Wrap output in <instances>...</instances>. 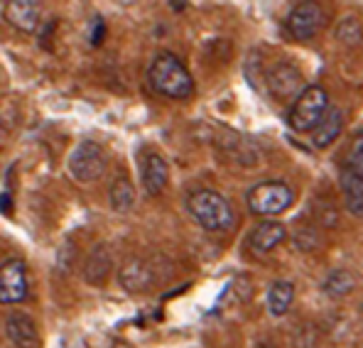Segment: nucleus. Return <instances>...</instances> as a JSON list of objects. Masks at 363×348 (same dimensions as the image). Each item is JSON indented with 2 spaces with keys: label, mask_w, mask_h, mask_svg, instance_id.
Returning a JSON list of instances; mask_svg holds the SVG:
<instances>
[{
  "label": "nucleus",
  "mask_w": 363,
  "mask_h": 348,
  "mask_svg": "<svg viewBox=\"0 0 363 348\" xmlns=\"http://www.w3.org/2000/svg\"><path fill=\"white\" fill-rule=\"evenodd\" d=\"M28 297V272L25 262L10 258L0 265V304H18Z\"/></svg>",
  "instance_id": "nucleus-7"
},
{
  "label": "nucleus",
  "mask_w": 363,
  "mask_h": 348,
  "mask_svg": "<svg viewBox=\"0 0 363 348\" xmlns=\"http://www.w3.org/2000/svg\"><path fill=\"white\" fill-rule=\"evenodd\" d=\"M329 94L322 86H307L302 96L292 103L290 113H287V123L295 133H314L317 125L329 113Z\"/></svg>",
  "instance_id": "nucleus-3"
},
{
  "label": "nucleus",
  "mask_w": 363,
  "mask_h": 348,
  "mask_svg": "<svg viewBox=\"0 0 363 348\" xmlns=\"http://www.w3.org/2000/svg\"><path fill=\"white\" fill-rule=\"evenodd\" d=\"M268 89L272 96L277 99H292V96H302L304 91V82L300 69L292 62H275L268 69Z\"/></svg>",
  "instance_id": "nucleus-8"
},
{
  "label": "nucleus",
  "mask_w": 363,
  "mask_h": 348,
  "mask_svg": "<svg viewBox=\"0 0 363 348\" xmlns=\"http://www.w3.org/2000/svg\"><path fill=\"white\" fill-rule=\"evenodd\" d=\"M324 25V10L319 3H300L287 15V35L297 42H307L319 35Z\"/></svg>",
  "instance_id": "nucleus-6"
},
{
  "label": "nucleus",
  "mask_w": 363,
  "mask_h": 348,
  "mask_svg": "<svg viewBox=\"0 0 363 348\" xmlns=\"http://www.w3.org/2000/svg\"><path fill=\"white\" fill-rule=\"evenodd\" d=\"M3 15L15 30H23V32H35L40 28V18H42V10L40 3H32V0H8L3 5Z\"/></svg>",
  "instance_id": "nucleus-11"
},
{
  "label": "nucleus",
  "mask_w": 363,
  "mask_h": 348,
  "mask_svg": "<svg viewBox=\"0 0 363 348\" xmlns=\"http://www.w3.org/2000/svg\"><path fill=\"white\" fill-rule=\"evenodd\" d=\"M169 5H172L174 10H182V8H186V3H169Z\"/></svg>",
  "instance_id": "nucleus-25"
},
{
  "label": "nucleus",
  "mask_w": 363,
  "mask_h": 348,
  "mask_svg": "<svg viewBox=\"0 0 363 348\" xmlns=\"http://www.w3.org/2000/svg\"><path fill=\"white\" fill-rule=\"evenodd\" d=\"M186 208L194 216V221L206 231H228L236 221L233 206L226 196L211 189H199L186 199Z\"/></svg>",
  "instance_id": "nucleus-2"
},
{
  "label": "nucleus",
  "mask_w": 363,
  "mask_h": 348,
  "mask_svg": "<svg viewBox=\"0 0 363 348\" xmlns=\"http://www.w3.org/2000/svg\"><path fill=\"white\" fill-rule=\"evenodd\" d=\"M287 238V228L280 221H260L253 231L248 233V248L258 255L272 253L282 240Z\"/></svg>",
  "instance_id": "nucleus-10"
},
{
  "label": "nucleus",
  "mask_w": 363,
  "mask_h": 348,
  "mask_svg": "<svg viewBox=\"0 0 363 348\" xmlns=\"http://www.w3.org/2000/svg\"><path fill=\"white\" fill-rule=\"evenodd\" d=\"M118 280H121L123 290L145 292V290H150L152 282H155V267L143 258H130L121 265Z\"/></svg>",
  "instance_id": "nucleus-9"
},
{
  "label": "nucleus",
  "mask_w": 363,
  "mask_h": 348,
  "mask_svg": "<svg viewBox=\"0 0 363 348\" xmlns=\"http://www.w3.org/2000/svg\"><path fill=\"white\" fill-rule=\"evenodd\" d=\"M245 203H248L250 213H255V216H277V213L287 211L295 203V191L285 181H260V184L248 189Z\"/></svg>",
  "instance_id": "nucleus-4"
},
{
  "label": "nucleus",
  "mask_w": 363,
  "mask_h": 348,
  "mask_svg": "<svg viewBox=\"0 0 363 348\" xmlns=\"http://www.w3.org/2000/svg\"><path fill=\"white\" fill-rule=\"evenodd\" d=\"M5 334L15 348H35L37 346V326L28 314L13 312L5 321Z\"/></svg>",
  "instance_id": "nucleus-13"
},
{
  "label": "nucleus",
  "mask_w": 363,
  "mask_h": 348,
  "mask_svg": "<svg viewBox=\"0 0 363 348\" xmlns=\"http://www.w3.org/2000/svg\"><path fill=\"white\" fill-rule=\"evenodd\" d=\"M140 179H143V186L150 196H157L164 191L169 181V164L164 162L162 155L157 152H147L143 157V167H140Z\"/></svg>",
  "instance_id": "nucleus-12"
},
{
  "label": "nucleus",
  "mask_w": 363,
  "mask_h": 348,
  "mask_svg": "<svg viewBox=\"0 0 363 348\" xmlns=\"http://www.w3.org/2000/svg\"><path fill=\"white\" fill-rule=\"evenodd\" d=\"M341 194H344V206L351 216H363V176L354 169L346 167L341 172Z\"/></svg>",
  "instance_id": "nucleus-14"
},
{
  "label": "nucleus",
  "mask_w": 363,
  "mask_h": 348,
  "mask_svg": "<svg viewBox=\"0 0 363 348\" xmlns=\"http://www.w3.org/2000/svg\"><path fill=\"white\" fill-rule=\"evenodd\" d=\"M106 167H108V155L94 140L82 142L69 155V174L82 184H91V181L101 179Z\"/></svg>",
  "instance_id": "nucleus-5"
},
{
  "label": "nucleus",
  "mask_w": 363,
  "mask_h": 348,
  "mask_svg": "<svg viewBox=\"0 0 363 348\" xmlns=\"http://www.w3.org/2000/svg\"><path fill=\"white\" fill-rule=\"evenodd\" d=\"M111 206L116 208V211L125 213L133 208V203H135V186H133V181L128 179V176H118V179L111 184Z\"/></svg>",
  "instance_id": "nucleus-18"
},
{
  "label": "nucleus",
  "mask_w": 363,
  "mask_h": 348,
  "mask_svg": "<svg viewBox=\"0 0 363 348\" xmlns=\"http://www.w3.org/2000/svg\"><path fill=\"white\" fill-rule=\"evenodd\" d=\"M101 40H104V23H101V20H96V28H94V37H91V45H101Z\"/></svg>",
  "instance_id": "nucleus-23"
},
{
  "label": "nucleus",
  "mask_w": 363,
  "mask_h": 348,
  "mask_svg": "<svg viewBox=\"0 0 363 348\" xmlns=\"http://www.w3.org/2000/svg\"><path fill=\"white\" fill-rule=\"evenodd\" d=\"M334 37H336V42L344 47H359L363 42V23L359 18H354V15L341 18L339 23H336Z\"/></svg>",
  "instance_id": "nucleus-19"
},
{
  "label": "nucleus",
  "mask_w": 363,
  "mask_h": 348,
  "mask_svg": "<svg viewBox=\"0 0 363 348\" xmlns=\"http://www.w3.org/2000/svg\"><path fill=\"white\" fill-rule=\"evenodd\" d=\"M356 287V277L351 275L349 270H334L329 272V277L324 280L322 290L329 294V297H346L351 294Z\"/></svg>",
  "instance_id": "nucleus-20"
},
{
  "label": "nucleus",
  "mask_w": 363,
  "mask_h": 348,
  "mask_svg": "<svg viewBox=\"0 0 363 348\" xmlns=\"http://www.w3.org/2000/svg\"><path fill=\"white\" fill-rule=\"evenodd\" d=\"M111 265H113L111 250L106 248V245H96L89 253L86 265H84V280H86L89 285H104L111 272Z\"/></svg>",
  "instance_id": "nucleus-15"
},
{
  "label": "nucleus",
  "mask_w": 363,
  "mask_h": 348,
  "mask_svg": "<svg viewBox=\"0 0 363 348\" xmlns=\"http://www.w3.org/2000/svg\"><path fill=\"white\" fill-rule=\"evenodd\" d=\"M349 169H354L356 174L363 176V135L356 137L349 150Z\"/></svg>",
  "instance_id": "nucleus-21"
},
{
  "label": "nucleus",
  "mask_w": 363,
  "mask_h": 348,
  "mask_svg": "<svg viewBox=\"0 0 363 348\" xmlns=\"http://www.w3.org/2000/svg\"><path fill=\"white\" fill-rule=\"evenodd\" d=\"M0 211H3V213H10V196H8V194L0 196Z\"/></svg>",
  "instance_id": "nucleus-24"
},
{
  "label": "nucleus",
  "mask_w": 363,
  "mask_h": 348,
  "mask_svg": "<svg viewBox=\"0 0 363 348\" xmlns=\"http://www.w3.org/2000/svg\"><path fill=\"white\" fill-rule=\"evenodd\" d=\"M147 82L160 96L174 101L189 99L194 91V79H191L189 69L182 64L179 57L169 55V52H160L152 59L150 69H147Z\"/></svg>",
  "instance_id": "nucleus-1"
},
{
  "label": "nucleus",
  "mask_w": 363,
  "mask_h": 348,
  "mask_svg": "<svg viewBox=\"0 0 363 348\" xmlns=\"http://www.w3.org/2000/svg\"><path fill=\"white\" fill-rule=\"evenodd\" d=\"M341 128H344V111L332 106L329 113L324 116V120L317 125V130L312 133V145L319 150L329 147L341 135Z\"/></svg>",
  "instance_id": "nucleus-16"
},
{
  "label": "nucleus",
  "mask_w": 363,
  "mask_h": 348,
  "mask_svg": "<svg viewBox=\"0 0 363 348\" xmlns=\"http://www.w3.org/2000/svg\"><path fill=\"white\" fill-rule=\"evenodd\" d=\"M295 245H297V250H314L319 245L317 231H312V228H307V233L300 231L295 235Z\"/></svg>",
  "instance_id": "nucleus-22"
},
{
  "label": "nucleus",
  "mask_w": 363,
  "mask_h": 348,
  "mask_svg": "<svg viewBox=\"0 0 363 348\" xmlns=\"http://www.w3.org/2000/svg\"><path fill=\"white\" fill-rule=\"evenodd\" d=\"M292 299H295V287L287 280H277L272 282L270 292H268V312L272 317H285L292 307Z\"/></svg>",
  "instance_id": "nucleus-17"
}]
</instances>
